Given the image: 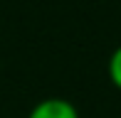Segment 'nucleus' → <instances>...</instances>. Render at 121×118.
Masks as SVG:
<instances>
[{
	"mask_svg": "<svg viewBox=\"0 0 121 118\" xmlns=\"http://www.w3.org/2000/svg\"><path fill=\"white\" fill-rule=\"evenodd\" d=\"M30 118H79V113L64 98H45L30 111Z\"/></svg>",
	"mask_w": 121,
	"mask_h": 118,
	"instance_id": "nucleus-1",
	"label": "nucleus"
},
{
	"mask_svg": "<svg viewBox=\"0 0 121 118\" xmlns=\"http://www.w3.org/2000/svg\"><path fill=\"white\" fill-rule=\"evenodd\" d=\"M109 79L114 81L116 89H121V47H116L109 59Z\"/></svg>",
	"mask_w": 121,
	"mask_h": 118,
	"instance_id": "nucleus-2",
	"label": "nucleus"
}]
</instances>
